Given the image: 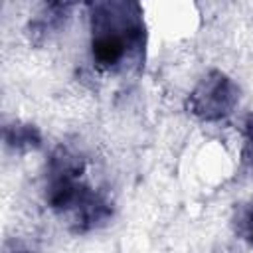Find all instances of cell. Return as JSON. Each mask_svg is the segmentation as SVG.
<instances>
[{"label":"cell","mask_w":253,"mask_h":253,"mask_svg":"<svg viewBox=\"0 0 253 253\" xmlns=\"http://www.w3.org/2000/svg\"><path fill=\"white\" fill-rule=\"evenodd\" d=\"M91 51L99 67L113 71L138 55L144 43V28L136 4H93Z\"/></svg>","instance_id":"1"},{"label":"cell","mask_w":253,"mask_h":253,"mask_svg":"<svg viewBox=\"0 0 253 253\" xmlns=\"http://www.w3.org/2000/svg\"><path fill=\"white\" fill-rule=\"evenodd\" d=\"M75 156L57 152L47 174V202L55 211L73 213L77 229H89L111 215L109 204L97 196L83 180Z\"/></svg>","instance_id":"2"},{"label":"cell","mask_w":253,"mask_h":253,"mask_svg":"<svg viewBox=\"0 0 253 253\" xmlns=\"http://www.w3.org/2000/svg\"><path fill=\"white\" fill-rule=\"evenodd\" d=\"M239 89L219 71L208 73L188 99V107L204 121H217L227 117L237 105Z\"/></svg>","instance_id":"3"},{"label":"cell","mask_w":253,"mask_h":253,"mask_svg":"<svg viewBox=\"0 0 253 253\" xmlns=\"http://www.w3.org/2000/svg\"><path fill=\"white\" fill-rule=\"evenodd\" d=\"M6 142L20 148V146H38L40 136L32 126H8L6 128Z\"/></svg>","instance_id":"4"},{"label":"cell","mask_w":253,"mask_h":253,"mask_svg":"<svg viewBox=\"0 0 253 253\" xmlns=\"http://www.w3.org/2000/svg\"><path fill=\"white\" fill-rule=\"evenodd\" d=\"M235 223H237V231L241 233V237L253 245V206L239 208Z\"/></svg>","instance_id":"5"},{"label":"cell","mask_w":253,"mask_h":253,"mask_svg":"<svg viewBox=\"0 0 253 253\" xmlns=\"http://www.w3.org/2000/svg\"><path fill=\"white\" fill-rule=\"evenodd\" d=\"M8 253H32V251H28V249H20V247H14L12 251H8Z\"/></svg>","instance_id":"6"}]
</instances>
